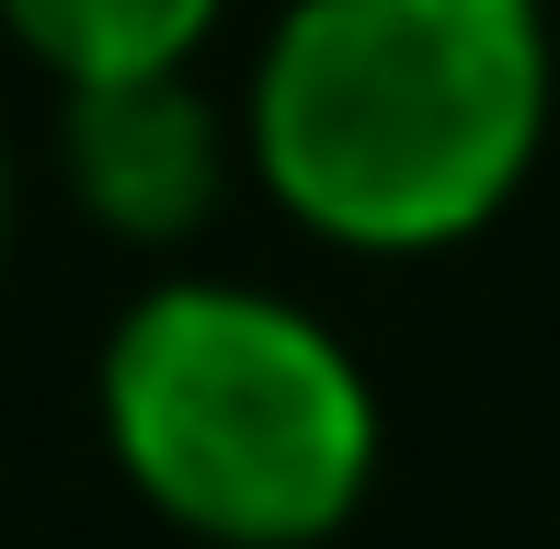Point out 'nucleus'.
<instances>
[{
    "mask_svg": "<svg viewBox=\"0 0 560 549\" xmlns=\"http://www.w3.org/2000/svg\"><path fill=\"white\" fill-rule=\"evenodd\" d=\"M560 104L538 0H287L241 161L332 253H446L526 195Z\"/></svg>",
    "mask_w": 560,
    "mask_h": 549,
    "instance_id": "f257e3e1",
    "label": "nucleus"
},
{
    "mask_svg": "<svg viewBox=\"0 0 560 549\" xmlns=\"http://www.w3.org/2000/svg\"><path fill=\"white\" fill-rule=\"evenodd\" d=\"M104 446L207 549H320L377 492V389L320 309L241 274H161L104 332Z\"/></svg>",
    "mask_w": 560,
    "mask_h": 549,
    "instance_id": "f03ea898",
    "label": "nucleus"
},
{
    "mask_svg": "<svg viewBox=\"0 0 560 549\" xmlns=\"http://www.w3.org/2000/svg\"><path fill=\"white\" fill-rule=\"evenodd\" d=\"M58 172H69V207L92 230L172 253V241H195L218 218L229 172H252V161H241V115H218L195 92V69H161V81L58 92Z\"/></svg>",
    "mask_w": 560,
    "mask_h": 549,
    "instance_id": "7ed1b4c3",
    "label": "nucleus"
},
{
    "mask_svg": "<svg viewBox=\"0 0 560 549\" xmlns=\"http://www.w3.org/2000/svg\"><path fill=\"white\" fill-rule=\"evenodd\" d=\"M218 12L229 0H0V35H12L58 92H92V81L195 69V46L218 35Z\"/></svg>",
    "mask_w": 560,
    "mask_h": 549,
    "instance_id": "20e7f679",
    "label": "nucleus"
},
{
    "mask_svg": "<svg viewBox=\"0 0 560 549\" xmlns=\"http://www.w3.org/2000/svg\"><path fill=\"white\" fill-rule=\"evenodd\" d=\"M0 253H12V149H0Z\"/></svg>",
    "mask_w": 560,
    "mask_h": 549,
    "instance_id": "39448f33",
    "label": "nucleus"
}]
</instances>
